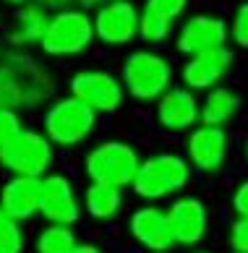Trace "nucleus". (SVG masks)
Here are the masks:
<instances>
[{
    "label": "nucleus",
    "mask_w": 248,
    "mask_h": 253,
    "mask_svg": "<svg viewBox=\"0 0 248 253\" xmlns=\"http://www.w3.org/2000/svg\"><path fill=\"white\" fill-rule=\"evenodd\" d=\"M191 183V162L180 154L162 152L141 162L131 188L147 204H157L162 199H170Z\"/></svg>",
    "instance_id": "1"
},
{
    "label": "nucleus",
    "mask_w": 248,
    "mask_h": 253,
    "mask_svg": "<svg viewBox=\"0 0 248 253\" xmlns=\"http://www.w3.org/2000/svg\"><path fill=\"white\" fill-rule=\"evenodd\" d=\"M52 141L37 130H16L0 144V167L11 175L45 177L52 167Z\"/></svg>",
    "instance_id": "2"
},
{
    "label": "nucleus",
    "mask_w": 248,
    "mask_h": 253,
    "mask_svg": "<svg viewBox=\"0 0 248 253\" xmlns=\"http://www.w3.org/2000/svg\"><path fill=\"white\" fill-rule=\"evenodd\" d=\"M94 123H97V110L71 94L65 99H58L45 112V136L55 146L71 149L92 136Z\"/></svg>",
    "instance_id": "3"
},
{
    "label": "nucleus",
    "mask_w": 248,
    "mask_h": 253,
    "mask_svg": "<svg viewBox=\"0 0 248 253\" xmlns=\"http://www.w3.org/2000/svg\"><path fill=\"white\" fill-rule=\"evenodd\" d=\"M141 167L136 149L126 141H104L94 146L84 159V172L89 183H104L115 188H131L133 177Z\"/></svg>",
    "instance_id": "4"
},
{
    "label": "nucleus",
    "mask_w": 248,
    "mask_h": 253,
    "mask_svg": "<svg viewBox=\"0 0 248 253\" xmlns=\"http://www.w3.org/2000/svg\"><path fill=\"white\" fill-rule=\"evenodd\" d=\"M94 18H89L79 8H60L55 16H50L47 29L42 34V50L47 55H79L94 40Z\"/></svg>",
    "instance_id": "5"
},
{
    "label": "nucleus",
    "mask_w": 248,
    "mask_h": 253,
    "mask_svg": "<svg viewBox=\"0 0 248 253\" xmlns=\"http://www.w3.org/2000/svg\"><path fill=\"white\" fill-rule=\"evenodd\" d=\"M173 68L157 52L139 50L131 52L123 65V86L136 99H159L170 89Z\"/></svg>",
    "instance_id": "6"
},
{
    "label": "nucleus",
    "mask_w": 248,
    "mask_h": 253,
    "mask_svg": "<svg viewBox=\"0 0 248 253\" xmlns=\"http://www.w3.org/2000/svg\"><path fill=\"white\" fill-rule=\"evenodd\" d=\"M128 235L136 246L149 253H167L175 248V235L170 227L167 209L157 204H144L131 211L128 217Z\"/></svg>",
    "instance_id": "7"
},
{
    "label": "nucleus",
    "mask_w": 248,
    "mask_h": 253,
    "mask_svg": "<svg viewBox=\"0 0 248 253\" xmlns=\"http://www.w3.org/2000/svg\"><path fill=\"white\" fill-rule=\"evenodd\" d=\"M170 227L180 248H201L209 235V209L198 196H178L167 206Z\"/></svg>",
    "instance_id": "8"
},
{
    "label": "nucleus",
    "mask_w": 248,
    "mask_h": 253,
    "mask_svg": "<svg viewBox=\"0 0 248 253\" xmlns=\"http://www.w3.org/2000/svg\"><path fill=\"white\" fill-rule=\"evenodd\" d=\"M84 206L71 183V177L60 172H47L42 177V199H40V217L52 224H73L81 219Z\"/></svg>",
    "instance_id": "9"
},
{
    "label": "nucleus",
    "mask_w": 248,
    "mask_h": 253,
    "mask_svg": "<svg viewBox=\"0 0 248 253\" xmlns=\"http://www.w3.org/2000/svg\"><path fill=\"white\" fill-rule=\"evenodd\" d=\"M141 13L131 0H107L94 16V34L104 44H128L139 34Z\"/></svg>",
    "instance_id": "10"
},
{
    "label": "nucleus",
    "mask_w": 248,
    "mask_h": 253,
    "mask_svg": "<svg viewBox=\"0 0 248 253\" xmlns=\"http://www.w3.org/2000/svg\"><path fill=\"white\" fill-rule=\"evenodd\" d=\"M71 94L97 112H115L123 105V84L107 71H79L71 79Z\"/></svg>",
    "instance_id": "11"
},
{
    "label": "nucleus",
    "mask_w": 248,
    "mask_h": 253,
    "mask_svg": "<svg viewBox=\"0 0 248 253\" xmlns=\"http://www.w3.org/2000/svg\"><path fill=\"white\" fill-rule=\"evenodd\" d=\"M227 133L222 126H198L188 136V162L198 172H219L227 159Z\"/></svg>",
    "instance_id": "12"
},
{
    "label": "nucleus",
    "mask_w": 248,
    "mask_h": 253,
    "mask_svg": "<svg viewBox=\"0 0 248 253\" xmlns=\"http://www.w3.org/2000/svg\"><path fill=\"white\" fill-rule=\"evenodd\" d=\"M42 199V177L11 175L0 188V209L18 222H29L40 214Z\"/></svg>",
    "instance_id": "13"
},
{
    "label": "nucleus",
    "mask_w": 248,
    "mask_h": 253,
    "mask_svg": "<svg viewBox=\"0 0 248 253\" xmlns=\"http://www.w3.org/2000/svg\"><path fill=\"white\" fill-rule=\"evenodd\" d=\"M227 34H230V29L225 26L222 18H217V16H194L183 24V29H180V34H178V50L194 58V55H198V52L225 47Z\"/></svg>",
    "instance_id": "14"
},
{
    "label": "nucleus",
    "mask_w": 248,
    "mask_h": 253,
    "mask_svg": "<svg viewBox=\"0 0 248 253\" xmlns=\"http://www.w3.org/2000/svg\"><path fill=\"white\" fill-rule=\"evenodd\" d=\"M230 63H233V52L227 47L198 52L183 65V81L191 89H212L227 73Z\"/></svg>",
    "instance_id": "15"
},
{
    "label": "nucleus",
    "mask_w": 248,
    "mask_h": 253,
    "mask_svg": "<svg viewBox=\"0 0 248 253\" xmlns=\"http://www.w3.org/2000/svg\"><path fill=\"white\" fill-rule=\"evenodd\" d=\"M198 115H201V107H198V99L194 97L191 89H167L159 97L157 118H159L162 128L186 130L196 123Z\"/></svg>",
    "instance_id": "16"
},
{
    "label": "nucleus",
    "mask_w": 248,
    "mask_h": 253,
    "mask_svg": "<svg viewBox=\"0 0 248 253\" xmlns=\"http://www.w3.org/2000/svg\"><path fill=\"white\" fill-rule=\"evenodd\" d=\"M188 0H147L139 21V34L147 42H162L167 40L173 21L186 11Z\"/></svg>",
    "instance_id": "17"
},
{
    "label": "nucleus",
    "mask_w": 248,
    "mask_h": 253,
    "mask_svg": "<svg viewBox=\"0 0 248 253\" xmlns=\"http://www.w3.org/2000/svg\"><path fill=\"white\" fill-rule=\"evenodd\" d=\"M123 204H126V196H123V188H115V185H104V183H89L87 191H84V211L89 214L94 222H110L115 219Z\"/></svg>",
    "instance_id": "18"
},
{
    "label": "nucleus",
    "mask_w": 248,
    "mask_h": 253,
    "mask_svg": "<svg viewBox=\"0 0 248 253\" xmlns=\"http://www.w3.org/2000/svg\"><path fill=\"white\" fill-rule=\"evenodd\" d=\"M47 13L45 5H26L13 16V26H11V42L13 44H32V42H42V34L47 29Z\"/></svg>",
    "instance_id": "19"
},
{
    "label": "nucleus",
    "mask_w": 248,
    "mask_h": 253,
    "mask_svg": "<svg viewBox=\"0 0 248 253\" xmlns=\"http://www.w3.org/2000/svg\"><path fill=\"white\" fill-rule=\"evenodd\" d=\"M238 107H241V99H238L230 89H212L201 105V123L204 126H225L230 120Z\"/></svg>",
    "instance_id": "20"
},
{
    "label": "nucleus",
    "mask_w": 248,
    "mask_h": 253,
    "mask_svg": "<svg viewBox=\"0 0 248 253\" xmlns=\"http://www.w3.org/2000/svg\"><path fill=\"white\" fill-rule=\"evenodd\" d=\"M18 71H24L21 60H13L11 68L0 65V107H29L24 91L34 84V79H21Z\"/></svg>",
    "instance_id": "21"
},
{
    "label": "nucleus",
    "mask_w": 248,
    "mask_h": 253,
    "mask_svg": "<svg viewBox=\"0 0 248 253\" xmlns=\"http://www.w3.org/2000/svg\"><path fill=\"white\" fill-rule=\"evenodd\" d=\"M76 243H79V238H76L71 224L47 222L34 238V251L37 253H68Z\"/></svg>",
    "instance_id": "22"
},
{
    "label": "nucleus",
    "mask_w": 248,
    "mask_h": 253,
    "mask_svg": "<svg viewBox=\"0 0 248 253\" xmlns=\"http://www.w3.org/2000/svg\"><path fill=\"white\" fill-rule=\"evenodd\" d=\"M24 222L13 219L11 214L0 209V253H24L26 251V232Z\"/></svg>",
    "instance_id": "23"
},
{
    "label": "nucleus",
    "mask_w": 248,
    "mask_h": 253,
    "mask_svg": "<svg viewBox=\"0 0 248 253\" xmlns=\"http://www.w3.org/2000/svg\"><path fill=\"white\" fill-rule=\"evenodd\" d=\"M227 248L233 253H248V217H235L227 227Z\"/></svg>",
    "instance_id": "24"
},
{
    "label": "nucleus",
    "mask_w": 248,
    "mask_h": 253,
    "mask_svg": "<svg viewBox=\"0 0 248 253\" xmlns=\"http://www.w3.org/2000/svg\"><path fill=\"white\" fill-rule=\"evenodd\" d=\"M230 34H233V40L241 44V47H248V3H243V5L235 11Z\"/></svg>",
    "instance_id": "25"
},
{
    "label": "nucleus",
    "mask_w": 248,
    "mask_h": 253,
    "mask_svg": "<svg viewBox=\"0 0 248 253\" xmlns=\"http://www.w3.org/2000/svg\"><path fill=\"white\" fill-rule=\"evenodd\" d=\"M16 130H21V123H18V115L13 107H0V144L8 141Z\"/></svg>",
    "instance_id": "26"
},
{
    "label": "nucleus",
    "mask_w": 248,
    "mask_h": 253,
    "mask_svg": "<svg viewBox=\"0 0 248 253\" xmlns=\"http://www.w3.org/2000/svg\"><path fill=\"white\" fill-rule=\"evenodd\" d=\"M230 204H233L235 217H248V180L235 185V191L230 196Z\"/></svg>",
    "instance_id": "27"
},
{
    "label": "nucleus",
    "mask_w": 248,
    "mask_h": 253,
    "mask_svg": "<svg viewBox=\"0 0 248 253\" xmlns=\"http://www.w3.org/2000/svg\"><path fill=\"white\" fill-rule=\"evenodd\" d=\"M73 3H81V5H94V3H99V0H42L40 5H60V8H65V5H73Z\"/></svg>",
    "instance_id": "28"
},
{
    "label": "nucleus",
    "mask_w": 248,
    "mask_h": 253,
    "mask_svg": "<svg viewBox=\"0 0 248 253\" xmlns=\"http://www.w3.org/2000/svg\"><path fill=\"white\" fill-rule=\"evenodd\" d=\"M68 253H104L97 243H76Z\"/></svg>",
    "instance_id": "29"
},
{
    "label": "nucleus",
    "mask_w": 248,
    "mask_h": 253,
    "mask_svg": "<svg viewBox=\"0 0 248 253\" xmlns=\"http://www.w3.org/2000/svg\"><path fill=\"white\" fill-rule=\"evenodd\" d=\"M8 3H13V5H21V3H26V0H8Z\"/></svg>",
    "instance_id": "30"
},
{
    "label": "nucleus",
    "mask_w": 248,
    "mask_h": 253,
    "mask_svg": "<svg viewBox=\"0 0 248 253\" xmlns=\"http://www.w3.org/2000/svg\"><path fill=\"white\" fill-rule=\"evenodd\" d=\"M191 253H212V251H204V248H196V251H191Z\"/></svg>",
    "instance_id": "31"
},
{
    "label": "nucleus",
    "mask_w": 248,
    "mask_h": 253,
    "mask_svg": "<svg viewBox=\"0 0 248 253\" xmlns=\"http://www.w3.org/2000/svg\"><path fill=\"white\" fill-rule=\"evenodd\" d=\"M246 157H248V144H246Z\"/></svg>",
    "instance_id": "32"
},
{
    "label": "nucleus",
    "mask_w": 248,
    "mask_h": 253,
    "mask_svg": "<svg viewBox=\"0 0 248 253\" xmlns=\"http://www.w3.org/2000/svg\"><path fill=\"white\" fill-rule=\"evenodd\" d=\"M167 253H170V251H167Z\"/></svg>",
    "instance_id": "33"
}]
</instances>
